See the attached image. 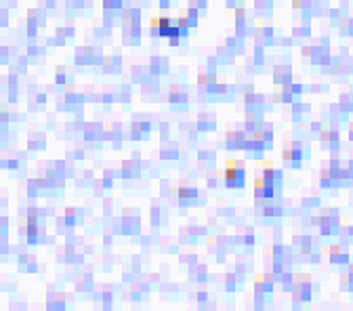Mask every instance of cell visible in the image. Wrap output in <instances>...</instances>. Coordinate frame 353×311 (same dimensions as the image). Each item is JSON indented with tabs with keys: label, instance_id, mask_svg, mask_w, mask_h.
I'll list each match as a JSON object with an SVG mask.
<instances>
[{
	"label": "cell",
	"instance_id": "2",
	"mask_svg": "<svg viewBox=\"0 0 353 311\" xmlns=\"http://www.w3.org/2000/svg\"><path fill=\"white\" fill-rule=\"evenodd\" d=\"M225 183H228L230 188H242V183H244L242 168L234 170V164H228V170H225Z\"/></svg>",
	"mask_w": 353,
	"mask_h": 311
},
{
	"label": "cell",
	"instance_id": "1",
	"mask_svg": "<svg viewBox=\"0 0 353 311\" xmlns=\"http://www.w3.org/2000/svg\"><path fill=\"white\" fill-rule=\"evenodd\" d=\"M152 30H154L158 36L172 38V40H179V38L185 34V23L172 21V19H168V17H154V21H152Z\"/></svg>",
	"mask_w": 353,
	"mask_h": 311
}]
</instances>
